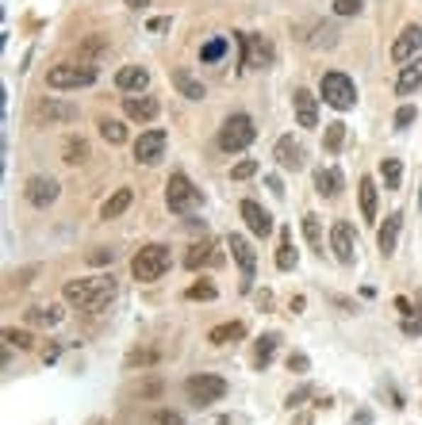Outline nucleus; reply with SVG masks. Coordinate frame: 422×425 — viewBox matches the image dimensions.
I'll use <instances>...</instances> for the list:
<instances>
[{
  "instance_id": "obj_30",
  "label": "nucleus",
  "mask_w": 422,
  "mask_h": 425,
  "mask_svg": "<svg viewBox=\"0 0 422 425\" xmlns=\"http://www.w3.org/2000/svg\"><path fill=\"white\" fill-rule=\"evenodd\" d=\"M62 162H65V165H81V162H89V142H84V138H65V146H62Z\"/></svg>"
},
{
  "instance_id": "obj_26",
  "label": "nucleus",
  "mask_w": 422,
  "mask_h": 425,
  "mask_svg": "<svg viewBox=\"0 0 422 425\" xmlns=\"http://www.w3.org/2000/svg\"><path fill=\"white\" fill-rule=\"evenodd\" d=\"M296 261H299V253H296V245H292V230H280V245H277V268H280V272H288V268H296Z\"/></svg>"
},
{
  "instance_id": "obj_12",
  "label": "nucleus",
  "mask_w": 422,
  "mask_h": 425,
  "mask_svg": "<svg viewBox=\"0 0 422 425\" xmlns=\"http://www.w3.org/2000/svg\"><path fill=\"white\" fill-rule=\"evenodd\" d=\"M242 219H246V226H250V234H257V238H265L269 230H273V215L265 211L257 200H242Z\"/></svg>"
},
{
  "instance_id": "obj_22",
  "label": "nucleus",
  "mask_w": 422,
  "mask_h": 425,
  "mask_svg": "<svg viewBox=\"0 0 422 425\" xmlns=\"http://www.w3.org/2000/svg\"><path fill=\"white\" fill-rule=\"evenodd\" d=\"M315 192L326 196V200H334V196L342 192V173H338V169H323V165H318L315 169Z\"/></svg>"
},
{
  "instance_id": "obj_10",
  "label": "nucleus",
  "mask_w": 422,
  "mask_h": 425,
  "mask_svg": "<svg viewBox=\"0 0 422 425\" xmlns=\"http://www.w3.org/2000/svg\"><path fill=\"white\" fill-rule=\"evenodd\" d=\"M238 42H242V65L257 69V65H269V62H273V46L261 39V35H246V31H242Z\"/></svg>"
},
{
  "instance_id": "obj_46",
  "label": "nucleus",
  "mask_w": 422,
  "mask_h": 425,
  "mask_svg": "<svg viewBox=\"0 0 422 425\" xmlns=\"http://www.w3.org/2000/svg\"><path fill=\"white\" fill-rule=\"evenodd\" d=\"M307 368H311V361H307L304 353H292V356H288V372H307Z\"/></svg>"
},
{
  "instance_id": "obj_44",
  "label": "nucleus",
  "mask_w": 422,
  "mask_h": 425,
  "mask_svg": "<svg viewBox=\"0 0 422 425\" xmlns=\"http://www.w3.org/2000/svg\"><path fill=\"white\" fill-rule=\"evenodd\" d=\"M415 115H418V111L411 108V103H403V108L396 111V127H399V130H403V127H411V123H415Z\"/></svg>"
},
{
  "instance_id": "obj_34",
  "label": "nucleus",
  "mask_w": 422,
  "mask_h": 425,
  "mask_svg": "<svg viewBox=\"0 0 422 425\" xmlns=\"http://www.w3.org/2000/svg\"><path fill=\"white\" fill-rule=\"evenodd\" d=\"M211 261H219V253H211V245H208V242H204V245H192L189 257H184V264H189L192 272L200 268V264H211Z\"/></svg>"
},
{
  "instance_id": "obj_38",
  "label": "nucleus",
  "mask_w": 422,
  "mask_h": 425,
  "mask_svg": "<svg viewBox=\"0 0 422 425\" xmlns=\"http://www.w3.org/2000/svg\"><path fill=\"white\" fill-rule=\"evenodd\" d=\"M223 54H227V39H211V42L200 50V58H204V62H219Z\"/></svg>"
},
{
  "instance_id": "obj_28",
  "label": "nucleus",
  "mask_w": 422,
  "mask_h": 425,
  "mask_svg": "<svg viewBox=\"0 0 422 425\" xmlns=\"http://www.w3.org/2000/svg\"><path fill=\"white\" fill-rule=\"evenodd\" d=\"M242 337H246V326L242 322H223L208 334V341L211 345H231V341H242Z\"/></svg>"
},
{
  "instance_id": "obj_54",
  "label": "nucleus",
  "mask_w": 422,
  "mask_h": 425,
  "mask_svg": "<svg viewBox=\"0 0 422 425\" xmlns=\"http://www.w3.org/2000/svg\"><path fill=\"white\" fill-rule=\"evenodd\" d=\"M418 203H422V188H418Z\"/></svg>"
},
{
  "instance_id": "obj_29",
  "label": "nucleus",
  "mask_w": 422,
  "mask_h": 425,
  "mask_svg": "<svg viewBox=\"0 0 422 425\" xmlns=\"http://www.w3.org/2000/svg\"><path fill=\"white\" fill-rule=\"evenodd\" d=\"M277 341L280 337L277 334H265V337H257V345H253V368H269V361H273V353H277Z\"/></svg>"
},
{
  "instance_id": "obj_37",
  "label": "nucleus",
  "mask_w": 422,
  "mask_h": 425,
  "mask_svg": "<svg viewBox=\"0 0 422 425\" xmlns=\"http://www.w3.org/2000/svg\"><path fill=\"white\" fill-rule=\"evenodd\" d=\"M150 364H157L154 348H135V353H127V368H150Z\"/></svg>"
},
{
  "instance_id": "obj_43",
  "label": "nucleus",
  "mask_w": 422,
  "mask_h": 425,
  "mask_svg": "<svg viewBox=\"0 0 422 425\" xmlns=\"http://www.w3.org/2000/svg\"><path fill=\"white\" fill-rule=\"evenodd\" d=\"M253 173H257V162H238V165L231 169L234 181H246V176H253Z\"/></svg>"
},
{
  "instance_id": "obj_11",
  "label": "nucleus",
  "mask_w": 422,
  "mask_h": 425,
  "mask_svg": "<svg viewBox=\"0 0 422 425\" xmlns=\"http://www.w3.org/2000/svg\"><path fill=\"white\" fill-rule=\"evenodd\" d=\"M418 50H422V27H418V23L403 27L399 39L392 42V58H396V62H411Z\"/></svg>"
},
{
  "instance_id": "obj_16",
  "label": "nucleus",
  "mask_w": 422,
  "mask_h": 425,
  "mask_svg": "<svg viewBox=\"0 0 422 425\" xmlns=\"http://www.w3.org/2000/svg\"><path fill=\"white\" fill-rule=\"evenodd\" d=\"M399 226H403V215H399V211L384 215V226H380V234H377V249H380V257H392V253H396Z\"/></svg>"
},
{
  "instance_id": "obj_20",
  "label": "nucleus",
  "mask_w": 422,
  "mask_h": 425,
  "mask_svg": "<svg viewBox=\"0 0 422 425\" xmlns=\"http://www.w3.org/2000/svg\"><path fill=\"white\" fill-rule=\"evenodd\" d=\"M116 84L123 92H143L146 84H150V73L143 69V65H123V69L116 73Z\"/></svg>"
},
{
  "instance_id": "obj_3",
  "label": "nucleus",
  "mask_w": 422,
  "mask_h": 425,
  "mask_svg": "<svg viewBox=\"0 0 422 425\" xmlns=\"http://www.w3.org/2000/svg\"><path fill=\"white\" fill-rule=\"evenodd\" d=\"M318 92H323V103H331L338 111H350L357 103V89H353V81L345 73H323Z\"/></svg>"
},
{
  "instance_id": "obj_14",
  "label": "nucleus",
  "mask_w": 422,
  "mask_h": 425,
  "mask_svg": "<svg viewBox=\"0 0 422 425\" xmlns=\"http://www.w3.org/2000/svg\"><path fill=\"white\" fill-rule=\"evenodd\" d=\"M292 108H296V123H299V127H307V130L318 127V100L307 89L292 92Z\"/></svg>"
},
{
  "instance_id": "obj_24",
  "label": "nucleus",
  "mask_w": 422,
  "mask_h": 425,
  "mask_svg": "<svg viewBox=\"0 0 422 425\" xmlns=\"http://www.w3.org/2000/svg\"><path fill=\"white\" fill-rule=\"evenodd\" d=\"M418 84H422V58H411L407 65H403L399 81H396V92H399V96H411Z\"/></svg>"
},
{
  "instance_id": "obj_9",
  "label": "nucleus",
  "mask_w": 422,
  "mask_h": 425,
  "mask_svg": "<svg viewBox=\"0 0 422 425\" xmlns=\"http://www.w3.org/2000/svg\"><path fill=\"white\" fill-rule=\"evenodd\" d=\"M331 249H334V257L342 264H353V257H357V234H353L350 222H334L331 226Z\"/></svg>"
},
{
  "instance_id": "obj_8",
  "label": "nucleus",
  "mask_w": 422,
  "mask_h": 425,
  "mask_svg": "<svg viewBox=\"0 0 422 425\" xmlns=\"http://www.w3.org/2000/svg\"><path fill=\"white\" fill-rule=\"evenodd\" d=\"M227 249H231V257L238 261V268H242V283L250 288L253 272H257V253H253L250 238H242V234H231V238H227Z\"/></svg>"
},
{
  "instance_id": "obj_25",
  "label": "nucleus",
  "mask_w": 422,
  "mask_h": 425,
  "mask_svg": "<svg viewBox=\"0 0 422 425\" xmlns=\"http://www.w3.org/2000/svg\"><path fill=\"white\" fill-rule=\"evenodd\" d=\"M357 196H361V215L365 219H377V181L372 176H361L357 181Z\"/></svg>"
},
{
  "instance_id": "obj_21",
  "label": "nucleus",
  "mask_w": 422,
  "mask_h": 425,
  "mask_svg": "<svg viewBox=\"0 0 422 425\" xmlns=\"http://www.w3.org/2000/svg\"><path fill=\"white\" fill-rule=\"evenodd\" d=\"M173 89L181 92L184 100H204V96H208V89H204L189 69H173Z\"/></svg>"
},
{
  "instance_id": "obj_31",
  "label": "nucleus",
  "mask_w": 422,
  "mask_h": 425,
  "mask_svg": "<svg viewBox=\"0 0 422 425\" xmlns=\"http://www.w3.org/2000/svg\"><path fill=\"white\" fill-rule=\"evenodd\" d=\"M62 318H65L62 307H31L27 310V322H35V326H58Z\"/></svg>"
},
{
  "instance_id": "obj_23",
  "label": "nucleus",
  "mask_w": 422,
  "mask_h": 425,
  "mask_svg": "<svg viewBox=\"0 0 422 425\" xmlns=\"http://www.w3.org/2000/svg\"><path fill=\"white\" fill-rule=\"evenodd\" d=\"M131 200H135V192L131 188H119V192H111L104 203H100V219H119V215L131 207Z\"/></svg>"
},
{
  "instance_id": "obj_18",
  "label": "nucleus",
  "mask_w": 422,
  "mask_h": 425,
  "mask_svg": "<svg viewBox=\"0 0 422 425\" xmlns=\"http://www.w3.org/2000/svg\"><path fill=\"white\" fill-rule=\"evenodd\" d=\"M123 111H127V119H135V123H150V119H157V100L131 92V96H123Z\"/></svg>"
},
{
  "instance_id": "obj_53",
  "label": "nucleus",
  "mask_w": 422,
  "mask_h": 425,
  "mask_svg": "<svg viewBox=\"0 0 422 425\" xmlns=\"http://www.w3.org/2000/svg\"><path fill=\"white\" fill-rule=\"evenodd\" d=\"M123 4H127V8H146L150 0H123Z\"/></svg>"
},
{
  "instance_id": "obj_50",
  "label": "nucleus",
  "mask_w": 422,
  "mask_h": 425,
  "mask_svg": "<svg viewBox=\"0 0 422 425\" xmlns=\"http://www.w3.org/2000/svg\"><path fill=\"white\" fill-rule=\"evenodd\" d=\"M146 27L150 31H169V16H157V20H150Z\"/></svg>"
},
{
  "instance_id": "obj_27",
  "label": "nucleus",
  "mask_w": 422,
  "mask_h": 425,
  "mask_svg": "<svg viewBox=\"0 0 422 425\" xmlns=\"http://www.w3.org/2000/svg\"><path fill=\"white\" fill-rule=\"evenodd\" d=\"M111 299H116V280L104 276V280H100V288H96V295H92L89 303H84V310H89V314H100V310H104Z\"/></svg>"
},
{
  "instance_id": "obj_41",
  "label": "nucleus",
  "mask_w": 422,
  "mask_h": 425,
  "mask_svg": "<svg viewBox=\"0 0 422 425\" xmlns=\"http://www.w3.org/2000/svg\"><path fill=\"white\" fill-rule=\"evenodd\" d=\"M311 395H315V387H299V391H292V395L284 399V406H288V410H299V406L311 399Z\"/></svg>"
},
{
  "instance_id": "obj_17",
  "label": "nucleus",
  "mask_w": 422,
  "mask_h": 425,
  "mask_svg": "<svg viewBox=\"0 0 422 425\" xmlns=\"http://www.w3.org/2000/svg\"><path fill=\"white\" fill-rule=\"evenodd\" d=\"M273 157H277V165L280 169H304V146H299V142L292 138V135H284L277 142V149H273Z\"/></svg>"
},
{
  "instance_id": "obj_51",
  "label": "nucleus",
  "mask_w": 422,
  "mask_h": 425,
  "mask_svg": "<svg viewBox=\"0 0 422 425\" xmlns=\"http://www.w3.org/2000/svg\"><path fill=\"white\" fill-rule=\"evenodd\" d=\"M43 361H46V364L58 361V345H46V348H43Z\"/></svg>"
},
{
  "instance_id": "obj_13",
  "label": "nucleus",
  "mask_w": 422,
  "mask_h": 425,
  "mask_svg": "<svg viewBox=\"0 0 422 425\" xmlns=\"http://www.w3.org/2000/svg\"><path fill=\"white\" fill-rule=\"evenodd\" d=\"M100 280H104V276H84V280H65V288H62L65 303H77V310H84V303H89L92 295H96Z\"/></svg>"
},
{
  "instance_id": "obj_15",
  "label": "nucleus",
  "mask_w": 422,
  "mask_h": 425,
  "mask_svg": "<svg viewBox=\"0 0 422 425\" xmlns=\"http://www.w3.org/2000/svg\"><path fill=\"white\" fill-rule=\"evenodd\" d=\"M35 119H39V123H73V119H77V108H73V103L54 100V96H46L39 108H35Z\"/></svg>"
},
{
  "instance_id": "obj_19",
  "label": "nucleus",
  "mask_w": 422,
  "mask_h": 425,
  "mask_svg": "<svg viewBox=\"0 0 422 425\" xmlns=\"http://www.w3.org/2000/svg\"><path fill=\"white\" fill-rule=\"evenodd\" d=\"M27 200L35 207H50L58 200V181H50V176H31V181H27Z\"/></svg>"
},
{
  "instance_id": "obj_1",
  "label": "nucleus",
  "mask_w": 422,
  "mask_h": 425,
  "mask_svg": "<svg viewBox=\"0 0 422 425\" xmlns=\"http://www.w3.org/2000/svg\"><path fill=\"white\" fill-rule=\"evenodd\" d=\"M165 268H169V249L165 245H143V249L131 257V276H135L138 283L162 280Z\"/></svg>"
},
{
  "instance_id": "obj_42",
  "label": "nucleus",
  "mask_w": 422,
  "mask_h": 425,
  "mask_svg": "<svg viewBox=\"0 0 422 425\" xmlns=\"http://www.w3.org/2000/svg\"><path fill=\"white\" fill-rule=\"evenodd\" d=\"M189 299H215V283H208V280H200V283H192L189 291H184Z\"/></svg>"
},
{
  "instance_id": "obj_48",
  "label": "nucleus",
  "mask_w": 422,
  "mask_h": 425,
  "mask_svg": "<svg viewBox=\"0 0 422 425\" xmlns=\"http://www.w3.org/2000/svg\"><path fill=\"white\" fill-rule=\"evenodd\" d=\"M157 425H184L181 421V414H169V410H157V418H154Z\"/></svg>"
},
{
  "instance_id": "obj_33",
  "label": "nucleus",
  "mask_w": 422,
  "mask_h": 425,
  "mask_svg": "<svg viewBox=\"0 0 422 425\" xmlns=\"http://www.w3.org/2000/svg\"><path fill=\"white\" fill-rule=\"evenodd\" d=\"M100 138L111 142V146H123V142H127V127L119 119H100Z\"/></svg>"
},
{
  "instance_id": "obj_35",
  "label": "nucleus",
  "mask_w": 422,
  "mask_h": 425,
  "mask_svg": "<svg viewBox=\"0 0 422 425\" xmlns=\"http://www.w3.org/2000/svg\"><path fill=\"white\" fill-rule=\"evenodd\" d=\"M304 234L311 242V249L323 257V226H318V215H304Z\"/></svg>"
},
{
  "instance_id": "obj_47",
  "label": "nucleus",
  "mask_w": 422,
  "mask_h": 425,
  "mask_svg": "<svg viewBox=\"0 0 422 425\" xmlns=\"http://www.w3.org/2000/svg\"><path fill=\"white\" fill-rule=\"evenodd\" d=\"M89 261H92V264H111V261H116V253H111V249H92Z\"/></svg>"
},
{
  "instance_id": "obj_40",
  "label": "nucleus",
  "mask_w": 422,
  "mask_h": 425,
  "mask_svg": "<svg viewBox=\"0 0 422 425\" xmlns=\"http://www.w3.org/2000/svg\"><path fill=\"white\" fill-rule=\"evenodd\" d=\"M4 341L16 348H31V334L27 329H4Z\"/></svg>"
},
{
  "instance_id": "obj_36",
  "label": "nucleus",
  "mask_w": 422,
  "mask_h": 425,
  "mask_svg": "<svg viewBox=\"0 0 422 425\" xmlns=\"http://www.w3.org/2000/svg\"><path fill=\"white\" fill-rule=\"evenodd\" d=\"M342 142H345V123H331V127H326L323 146L331 149V154H338V149H342Z\"/></svg>"
},
{
  "instance_id": "obj_49",
  "label": "nucleus",
  "mask_w": 422,
  "mask_h": 425,
  "mask_svg": "<svg viewBox=\"0 0 422 425\" xmlns=\"http://www.w3.org/2000/svg\"><path fill=\"white\" fill-rule=\"evenodd\" d=\"M350 425H372V414H369V410H357V414L350 418Z\"/></svg>"
},
{
  "instance_id": "obj_39",
  "label": "nucleus",
  "mask_w": 422,
  "mask_h": 425,
  "mask_svg": "<svg viewBox=\"0 0 422 425\" xmlns=\"http://www.w3.org/2000/svg\"><path fill=\"white\" fill-rule=\"evenodd\" d=\"M403 334H407V337H422V307L407 314V322H403Z\"/></svg>"
},
{
  "instance_id": "obj_32",
  "label": "nucleus",
  "mask_w": 422,
  "mask_h": 425,
  "mask_svg": "<svg viewBox=\"0 0 422 425\" xmlns=\"http://www.w3.org/2000/svg\"><path fill=\"white\" fill-rule=\"evenodd\" d=\"M380 176H384V188H388V192H399L403 165L396 162V157H384V162H380Z\"/></svg>"
},
{
  "instance_id": "obj_5",
  "label": "nucleus",
  "mask_w": 422,
  "mask_h": 425,
  "mask_svg": "<svg viewBox=\"0 0 422 425\" xmlns=\"http://www.w3.org/2000/svg\"><path fill=\"white\" fill-rule=\"evenodd\" d=\"M92 81H96V69H92V65L62 62V65H50V69H46V84H50V89H89Z\"/></svg>"
},
{
  "instance_id": "obj_2",
  "label": "nucleus",
  "mask_w": 422,
  "mask_h": 425,
  "mask_svg": "<svg viewBox=\"0 0 422 425\" xmlns=\"http://www.w3.org/2000/svg\"><path fill=\"white\" fill-rule=\"evenodd\" d=\"M253 138H257V127H253L250 115H231L219 127V149L223 154H238V149H246Z\"/></svg>"
},
{
  "instance_id": "obj_45",
  "label": "nucleus",
  "mask_w": 422,
  "mask_h": 425,
  "mask_svg": "<svg viewBox=\"0 0 422 425\" xmlns=\"http://www.w3.org/2000/svg\"><path fill=\"white\" fill-rule=\"evenodd\" d=\"M334 12L338 16H357L361 12V0H334Z\"/></svg>"
},
{
  "instance_id": "obj_4",
  "label": "nucleus",
  "mask_w": 422,
  "mask_h": 425,
  "mask_svg": "<svg viewBox=\"0 0 422 425\" xmlns=\"http://www.w3.org/2000/svg\"><path fill=\"white\" fill-rule=\"evenodd\" d=\"M184 395H189L192 406H211L227 395V380H223V375H211V372H200L184 383Z\"/></svg>"
},
{
  "instance_id": "obj_52",
  "label": "nucleus",
  "mask_w": 422,
  "mask_h": 425,
  "mask_svg": "<svg viewBox=\"0 0 422 425\" xmlns=\"http://www.w3.org/2000/svg\"><path fill=\"white\" fill-rule=\"evenodd\" d=\"M157 391H162V387H157V383H154V380H150V383H146V387H138V395H157Z\"/></svg>"
},
{
  "instance_id": "obj_6",
  "label": "nucleus",
  "mask_w": 422,
  "mask_h": 425,
  "mask_svg": "<svg viewBox=\"0 0 422 425\" xmlns=\"http://www.w3.org/2000/svg\"><path fill=\"white\" fill-rule=\"evenodd\" d=\"M196 200H200V192H196V184L189 181L184 173H173L169 176V184H165V207L173 215H189Z\"/></svg>"
},
{
  "instance_id": "obj_7",
  "label": "nucleus",
  "mask_w": 422,
  "mask_h": 425,
  "mask_svg": "<svg viewBox=\"0 0 422 425\" xmlns=\"http://www.w3.org/2000/svg\"><path fill=\"white\" fill-rule=\"evenodd\" d=\"M165 142H169V135L165 130H146V135H138V142H135V162L138 165H157L162 162V154H165Z\"/></svg>"
}]
</instances>
